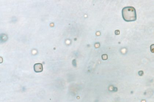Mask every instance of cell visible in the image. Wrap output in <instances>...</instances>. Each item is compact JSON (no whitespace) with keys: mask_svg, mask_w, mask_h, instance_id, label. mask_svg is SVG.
<instances>
[{"mask_svg":"<svg viewBox=\"0 0 154 102\" xmlns=\"http://www.w3.org/2000/svg\"><path fill=\"white\" fill-rule=\"evenodd\" d=\"M122 16L125 21L133 22L137 19L136 10L133 7H126L122 11Z\"/></svg>","mask_w":154,"mask_h":102,"instance_id":"6da1fadb","label":"cell"},{"mask_svg":"<svg viewBox=\"0 0 154 102\" xmlns=\"http://www.w3.org/2000/svg\"><path fill=\"white\" fill-rule=\"evenodd\" d=\"M34 70L37 73L41 72L43 71V65L41 63H37L34 65Z\"/></svg>","mask_w":154,"mask_h":102,"instance_id":"7a4b0ae2","label":"cell"}]
</instances>
